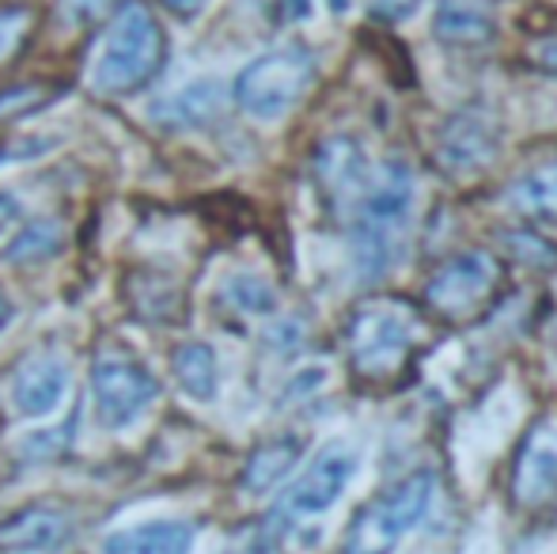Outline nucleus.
<instances>
[{
    "instance_id": "f257e3e1",
    "label": "nucleus",
    "mask_w": 557,
    "mask_h": 554,
    "mask_svg": "<svg viewBox=\"0 0 557 554\" xmlns=\"http://www.w3.org/2000/svg\"><path fill=\"white\" fill-rule=\"evenodd\" d=\"M418 209V178L403 160H387L380 175H372L364 201L357 206L352 224V259L364 278L391 274L406 251Z\"/></svg>"
},
{
    "instance_id": "f03ea898",
    "label": "nucleus",
    "mask_w": 557,
    "mask_h": 554,
    "mask_svg": "<svg viewBox=\"0 0 557 554\" xmlns=\"http://www.w3.org/2000/svg\"><path fill=\"white\" fill-rule=\"evenodd\" d=\"M163 61V30L152 20L145 4L129 0L122 12L114 15L111 30H107L99 58L91 65V84L103 96H129V91L145 88Z\"/></svg>"
},
{
    "instance_id": "7ed1b4c3",
    "label": "nucleus",
    "mask_w": 557,
    "mask_h": 554,
    "mask_svg": "<svg viewBox=\"0 0 557 554\" xmlns=\"http://www.w3.org/2000/svg\"><path fill=\"white\" fill-rule=\"evenodd\" d=\"M436 497V475L413 471L398 487H391L380 502L360 509L345 535V554H391L421 520L429 517Z\"/></svg>"
},
{
    "instance_id": "20e7f679",
    "label": "nucleus",
    "mask_w": 557,
    "mask_h": 554,
    "mask_svg": "<svg viewBox=\"0 0 557 554\" xmlns=\"http://www.w3.org/2000/svg\"><path fill=\"white\" fill-rule=\"evenodd\" d=\"M311 81H315V58L300 46H285V50L262 53L250 61L235 81V103L258 122H277L308 96Z\"/></svg>"
},
{
    "instance_id": "39448f33",
    "label": "nucleus",
    "mask_w": 557,
    "mask_h": 554,
    "mask_svg": "<svg viewBox=\"0 0 557 554\" xmlns=\"http://www.w3.org/2000/svg\"><path fill=\"white\" fill-rule=\"evenodd\" d=\"M418 334V319L406 300L375 296L360 304L349 319V361L360 377H391L403 365Z\"/></svg>"
},
{
    "instance_id": "423d86ee",
    "label": "nucleus",
    "mask_w": 557,
    "mask_h": 554,
    "mask_svg": "<svg viewBox=\"0 0 557 554\" xmlns=\"http://www.w3.org/2000/svg\"><path fill=\"white\" fill-rule=\"evenodd\" d=\"M156 399L160 380L133 357L103 354L91 365V403L103 429H129Z\"/></svg>"
},
{
    "instance_id": "0eeeda50",
    "label": "nucleus",
    "mask_w": 557,
    "mask_h": 554,
    "mask_svg": "<svg viewBox=\"0 0 557 554\" xmlns=\"http://www.w3.org/2000/svg\"><path fill=\"white\" fill-rule=\"evenodd\" d=\"M352 475H357V452L342 441L326 444V448L304 467L300 479L288 487L277 517H319V513L337 505V497L345 494Z\"/></svg>"
},
{
    "instance_id": "6e6552de",
    "label": "nucleus",
    "mask_w": 557,
    "mask_h": 554,
    "mask_svg": "<svg viewBox=\"0 0 557 554\" xmlns=\"http://www.w3.org/2000/svg\"><path fill=\"white\" fill-rule=\"evenodd\" d=\"M497 274H500V267L490 251H462L429 278L425 300H429V308L441 311V316H451V319L470 316V311L493 293Z\"/></svg>"
},
{
    "instance_id": "1a4fd4ad",
    "label": "nucleus",
    "mask_w": 557,
    "mask_h": 554,
    "mask_svg": "<svg viewBox=\"0 0 557 554\" xmlns=\"http://www.w3.org/2000/svg\"><path fill=\"white\" fill-rule=\"evenodd\" d=\"M315 178L334 213H352L364 201L368 183H372V168H368L364 148L352 137L323 140L315 152Z\"/></svg>"
},
{
    "instance_id": "9d476101",
    "label": "nucleus",
    "mask_w": 557,
    "mask_h": 554,
    "mask_svg": "<svg viewBox=\"0 0 557 554\" xmlns=\"http://www.w3.org/2000/svg\"><path fill=\"white\" fill-rule=\"evenodd\" d=\"M500 148V126L490 111H459L444 122L441 140H436V156H441V168L451 175H470V171H482L493 163Z\"/></svg>"
},
{
    "instance_id": "9b49d317",
    "label": "nucleus",
    "mask_w": 557,
    "mask_h": 554,
    "mask_svg": "<svg viewBox=\"0 0 557 554\" xmlns=\"http://www.w3.org/2000/svg\"><path fill=\"white\" fill-rule=\"evenodd\" d=\"M557 490V421L543 418L523 436L512 467V497L520 505H543Z\"/></svg>"
},
{
    "instance_id": "f8f14e48",
    "label": "nucleus",
    "mask_w": 557,
    "mask_h": 554,
    "mask_svg": "<svg viewBox=\"0 0 557 554\" xmlns=\"http://www.w3.org/2000/svg\"><path fill=\"white\" fill-rule=\"evenodd\" d=\"M73 543V517L53 505H30L0 525V551L8 554H58Z\"/></svg>"
},
{
    "instance_id": "ddd939ff",
    "label": "nucleus",
    "mask_w": 557,
    "mask_h": 554,
    "mask_svg": "<svg viewBox=\"0 0 557 554\" xmlns=\"http://www.w3.org/2000/svg\"><path fill=\"white\" fill-rule=\"evenodd\" d=\"M69 392V365L58 354H38L20 365L12 380V407L23 418H46Z\"/></svg>"
},
{
    "instance_id": "4468645a",
    "label": "nucleus",
    "mask_w": 557,
    "mask_h": 554,
    "mask_svg": "<svg viewBox=\"0 0 557 554\" xmlns=\"http://www.w3.org/2000/svg\"><path fill=\"white\" fill-rule=\"evenodd\" d=\"M227 107V88L221 81H194L183 91L160 99L152 107V119L171 130H206L213 126Z\"/></svg>"
},
{
    "instance_id": "2eb2a0df",
    "label": "nucleus",
    "mask_w": 557,
    "mask_h": 554,
    "mask_svg": "<svg viewBox=\"0 0 557 554\" xmlns=\"http://www.w3.org/2000/svg\"><path fill=\"white\" fill-rule=\"evenodd\" d=\"M194 525L186 520H145L107 535L103 554H194Z\"/></svg>"
},
{
    "instance_id": "dca6fc26",
    "label": "nucleus",
    "mask_w": 557,
    "mask_h": 554,
    "mask_svg": "<svg viewBox=\"0 0 557 554\" xmlns=\"http://www.w3.org/2000/svg\"><path fill=\"white\" fill-rule=\"evenodd\" d=\"M433 30L447 46H482L493 38L497 23H493L490 0H441Z\"/></svg>"
},
{
    "instance_id": "f3484780",
    "label": "nucleus",
    "mask_w": 557,
    "mask_h": 554,
    "mask_svg": "<svg viewBox=\"0 0 557 554\" xmlns=\"http://www.w3.org/2000/svg\"><path fill=\"white\" fill-rule=\"evenodd\" d=\"M300 456H304V444L296 436H277V441L258 444L247 456V467H243V490L247 494H270L277 482H285L293 475Z\"/></svg>"
},
{
    "instance_id": "a211bd4d",
    "label": "nucleus",
    "mask_w": 557,
    "mask_h": 554,
    "mask_svg": "<svg viewBox=\"0 0 557 554\" xmlns=\"http://www.w3.org/2000/svg\"><path fill=\"white\" fill-rule=\"evenodd\" d=\"M171 372H175L178 387H183L190 399L213 403L221 395V365H216L213 346L206 342H186L171 357Z\"/></svg>"
},
{
    "instance_id": "6ab92c4d",
    "label": "nucleus",
    "mask_w": 557,
    "mask_h": 554,
    "mask_svg": "<svg viewBox=\"0 0 557 554\" xmlns=\"http://www.w3.org/2000/svg\"><path fill=\"white\" fill-rule=\"evenodd\" d=\"M505 206L520 217H531V221L557 217V156L546 160L543 168L516 178L505 190Z\"/></svg>"
},
{
    "instance_id": "aec40b11",
    "label": "nucleus",
    "mask_w": 557,
    "mask_h": 554,
    "mask_svg": "<svg viewBox=\"0 0 557 554\" xmlns=\"http://www.w3.org/2000/svg\"><path fill=\"white\" fill-rule=\"evenodd\" d=\"M61 244H65V229H61V221L42 217V221H30L27 229L8 244L4 262L8 267H35V262L53 259V255L61 251Z\"/></svg>"
},
{
    "instance_id": "412c9836",
    "label": "nucleus",
    "mask_w": 557,
    "mask_h": 554,
    "mask_svg": "<svg viewBox=\"0 0 557 554\" xmlns=\"http://www.w3.org/2000/svg\"><path fill=\"white\" fill-rule=\"evenodd\" d=\"M224 300L243 316H273L277 311V293L270 281L255 274H235L224 281Z\"/></svg>"
},
{
    "instance_id": "4be33fe9",
    "label": "nucleus",
    "mask_w": 557,
    "mask_h": 554,
    "mask_svg": "<svg viewBox=\"0 0 557 554\" xmlns=\"http://www.w3.org/2000/svg\"><path fill=\"white\" fill-rule=\"evenodd\" d=\"M505 247L508 255H516V259L523 262V267H535V270H554L557 267V247L550 239L535 236V232H505Z\"/></svg>"
},
{
    "instance_id": "5701e85b",
    "label": "nucleus",
    "mask_w": 557,
    "mask_h": 554,
    "mask_svg": "<svg viewBox=\"0 0 557 554\" xmlns=\"http://www.w3.org/2000/svg\"><path fill=\"white\" fill-rule=\"evenodd\" d=\"M69 441H73V421H69V426L61 421V426H53V429H38V433L23 436L20 456L23 459H53L69 448Z\"/></svg>"
},
{
    "instance_id": "b1692460",
    "label": "nucleus",
    "mask_w": 557,
    "mask_h": 554,
    "mask_svg": "<svg viewBox=\"0 0 557 554\" xmlns=\"http://www.w3.org/2000/svg\"><path fill=\"white\" fill-rule=\"evenodd\" d=\"M368 8H372L375 20H383V23H403V20H410V15L418 12L421 0H368Z\"/></svg>"
},
{
    "instance_id": "393cba45",
    "label": "nucleus",
    "mask_w": 557,
    "mask_h": 554,
    "mask_svg": "<svg viewBox=\"0 0 557 554\" xmlns=\"http://www.w3.org/2000/svg\"><path fill=\"white\" fill-rule=\"evenodd\" d=\"M42 99V91L35 88H12L0 96V114H20V111H30V107Z\"/></svg>"
},
{
    "instance_id": "a878e982",
    "label": "nucleus",
    "mask_w": 557,
    "mask_h": 554,
    "mask_svg": "<svg viewBox=\"0 0 557 554\" xmlns=\"http://www.w3.org/2000/svg\"><path fill=\"white\" fill-rule=\"evenodd\" d=\"M27 27V15L23 12H0V58L15 46V38Z\"/></svg>"
},
{
    "instance_id": "bb28decb",
    "label": "nucleus",
    "mask_w": 557,
    "mask_h": 554,
    "mask_svg": "<svg viewBox=\"0 0 557 554\" xmlns=\"http://www.w3.org/2000/svg\"><path fill=\"white\" fill-rule=\"evenodd\" d=\"M531 61H535L539 69H546L550 76H557V38H546V42H539L535 50H531Z\"/></svg>"
},
{
    "instance_id": "cd10ccee",
    "label": "nucleus",
    "mask_w": 557,
    "mask_h": 554,
    "mask_svg": "<svg viewBox=\"0 0 557 554\" xmlns=\"http://www.w3.org/2000/svg\"><path fill=\"white\" fill-rule=\"evenodd\" d=\"M270 342H273V346L281 342V354H288V349H296V342H300V327H296V323L273 327V331H270Z\"/></svg>"
},
{
    "instance_id": "c85d7f7f",
    "label": "nucleus",
    "mask_w": 557,
    "mask_h": 554,
    "mask_svg": "<svg viewBox=\"0 0 557 554\" xmlns=\"http://www.w3.org/2000/svg\"><path fill=\"white\" fill-rule=\"evenodd\" d=\"M15 217H20V201H15V194H0V236L12 229Z\"/></svg>"
},
{
    "instance_id": "c756f323",
    "label": "nucleus",
    "mask_w": 557,
    "mask_h": 554,
    "mask_svg": "<svg viewBox=\"0 0 557 554\" xmlns=\"http://www.w3.org/2000/svg\"><path fill=\"white\" fill-rule=\"evenodd\" d=\"M163 8H171L175 15H198L201 8L209 4V0H160Z\"/></svg>"
},
{
    "instance_id": "7c9ffc66",
    "label": "nucleus",
    "mask_w": 557,
    "mask_h": 554,
    "mask_svg": "<svg viewBox=\"0 0 557 554\" xmlns=\"http://www.w3.org/2000/svg\"><path fill=\"white\" fill-rule=\"evenodd\" d=\"M73 4H76V12H81L84 20H96V15H103L114 0H73Z\"/></svg>"
},
{
    "instance_id": "2f4dec72",
    "label": "nucleus",
    "mask_w": 557,
    "mask_h": 554,
    "mask_svg": "<svg viewBox=\"0 0 557 554\" xmlns=\"http://www.w3.org/2000/svg\"><path fill=\"white\" fill-rule=\"evenodd\" d=\"M12 316H15V304L8 300L4 293H0V331H4V327L12 323Z\"/></svg>"
},
{
    "instance_id": "473e14b6",
    "label": "nucleus",
    "mask_w": 557,
    "mask_h": 554,
    "mask_svg": "<svg viewBox=\"0 0 557 554\" xmlns=\"http://www.w3.org/2000/svg\"><path fill=\"white\" fill-rule=\"evenodd\" d=\"M331 8H334V12H345V8H349V0H331Z\"/></svg>"
}]
</instances>
